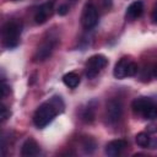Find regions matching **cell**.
<instances>
[{
    "label": "cell",
    "instance_id": "6da1fadb",
    "mask_svg": "<svg viewBox=\"0 0 157 157\" xmlns=\"http://www.w3.org/2000/svg\"><path fill=\"white\" fill-rule=\"evenodd\" d=\"M65 104L60 96H53L48 101L43 102L33 114V123L37 128L42 129L47 126L58 114L63 113Z\"/></svg>",
    "mask_w": 157,
    "mask_h": 157
},
{
    "label": "cell",
    "instance_id": "7a4b0ae2",
    "mask_svg": "<svg viewBox=\"0 0 157 157\" xmlns=\"http://www.w3.org/2000/svg\"><path fill=\"white\" fill-rule=\"evenodd\" d=\"M21 31H22V25H21V22H18L16 20H11V21H7L6 23H4L2 28H1L2 45L7 49L17 47L20 43Z\"/></svg>",
    "mask_w": 157,
    "mask_h": 157
},
{
    "label": "cell",
    "instance_id": "3957f363",
    "mask_svg": "<svg viewBox=\"0 0 157 157\" xmlns=\"http://www.w3.org/2000/svg\"><path fill=\"white\" fill-rule=\"evenodd\" d=\"M131 108L134 113L144 117L145 119L153 120L157 118V105L148 97H137L132 101Z\"/></svg>",
    "mask_w": 157,
    "mask_h": 157
},
{
    "label": "cell",
    "instance_id": "277c9868",
    "mask_svg": "<svg viewBox=\"0 0 157 157\" xmlns=\"http://www.w3.org/2000/svg\"><path fill=\"white\" fill-rule=\"evenodd\" d=\"M108 65V59L102 54H96L88 58L85 65V74L87 78L96 77L105 66Z\"/></svg>",
    "mask_w": 157,
    "mask_h": 157
},
{
    "label": "cell",
    "instance_id": "5b68a950",
    "mask_svg": "<svg viewBox=\"0 0 157 157\" xmlns=\"http://www.w3.org/2000/svg\"><path fill=\"white\" fill-rule=\"evenodd\" d=\"M98 9L93 4V1H88L85 4L81 13V25L86 29L93 28L98 23Z\"/></svg>",
    "mask_w": 157,
    "mask_h": 157
},
{
    "label": "cell",
    "instance_id": "8992f818",
    "mask_svg": "<svg viewBox=\"0 0 157 157\" xmlns=\"http://www.w3.org/2000/svg\"><path fill=\"white\" fill-rule=\"evenodd\" d=\"M123 115V104L119 99H110L107 102L105 107V118L109 124H115L120 120Z\"/></svg>",
    "mask_w": 157,
    "mask_h": 157
},
{
    "label": "cell",
    "instance_id": "52a82bcc",
    "mask_svg": "<svg viewBox=\"0 0 157 157\" xmlns=\"http://www.w3.org/2000/svg\"><path fill=\"white\" fill-rule=\"evenodd\" d=\"M56 42H58L56 38H47L44 42H42V44L38 47V49L33 56L34 61H44L45 59H48L52 55V53L56 45Z\"/></svg>",
    "mask_w": 157,
    "mask_h": 157
},
{
    "label": "cell",
    "instance_id": "ba28073f",
    "mask_svg": "<svg viewBox=\"0 0 157 157\" xmlns=\"http://www.w3.org/2000/svg\"><path fill=\"white\" fill-rule=\"evenodd\" d=\"M54 4H55V0H48L47 2L42 4V5L37 9L36 15H34V21H36V23L42 25V23L47 22V20L53 15Z\"/></svg>",
    "mask_w": 157,
    "mask_h": 157
},
{
    "label": "cell",
    "instance_id": "9c48e42d",
    "mask_svg": "<svg viewBox=\"0 0 157 157\" xmlns=\"http://www.w3.org/2000/svg\"><path fill=\"white\" fill-rule=\"evenodd\" d=\"M126 147H128V142H126L125 140H123V139L112 140V141H109V142L105 145L104 152H105V155L114 157V156L120 155Z\"/></svg>",
    "mask_w": 157,
    "mask_h": 157
},
{
    "label": "cell",
    "instance_id": "30bf717a",
    "mask_svg": "<svg viewBox=\"0 0 157 157\" xmlns=\"http://www.w3.org/2000/svg\"><path fill=\"white\" fill-rule=\"evenodd\" d=\"M39 152H40V147H39V145L37 144V141H36L34 139H32V137H28V139L23 142V145H22V147H21V155H22L23 157L37 156V155H39Z\"/></svg>",
    "mask_w": 157,
    "mask_h": 157
},
{
    "label": "cell",
    "instance_id": "8fae6325",
    "mask_svg": "<svg viewBox=\"0 0 157 157\" xmlns=\"http://www.w3.org/2000/svg\"><path fill=\"white\" fill-rule=\"evenodd\" d=\"M144 12V2L141 0H137V1H134L131 2L126 11H125V18L128 21H134L136 18H139Z\"/></svg>",
    "mask_w": 157,
    "mask_h": 157
},
{
    "label": "cell",
    "instance_id": "7c38bea8",
    "mask_svg": "<svg viewBox=\"0 0 157 157\" xmlns=\"http://www.w3.org/2000/svg\"><path fill=\"white\" fill-rule=\"evenodd\" d=\"M131 60L129 58H121L114 66V70H113V75L115 78H124V77H128V70H129V65H130Z\"/></svg>",
    "mask_w": 157,
    "mask_h": 157
},
{
    "label": "cell",
    "instance_id": "4fadbf2b",
    "mask_svg": "<svg viewBox=\"0 0 157 157\" xmlns=\"http://www.w3.org/2000/svg\"><path fill=\"white\" fill-rule=\"evenodd\" d=\"M63 82L69 87V88H76L80 83V77L75 72H67L63 76Z\"/></svg>",
    "mask_w": 157,
    "mask_h": 157
},
{
    "label": "cell",
    "instance_id": "5bb4252c",
    "mask_svg": "<svg viewBox=\"0 0 157 157\" xmlns=\"http://www.w3.org/2000/svg\"><path fill=\"white\" fill-rule=\"evenodd\" d=\"M150 140H151V137H150V135H148V132H139L136 136H135V141H136V144L140 146V147H148V144H150Z\"/></svg>",
    "mask_w": 157,
    "mask_h": 157
},
{
    "label": "cell",
    "instance_id": "9a60e30c",
    "mask_svg": "<svg viewBox=\"0 0 157 157\" xmlns=\"http://www.w3.org/2000/svg\"><path fill=\"white\" fill-rule=\"evenodd\" d=\"M82 146H83V150H85L86 152L91 153V152H93L94 148H96V142H94L93 139L86 137V139L83 140V142H82Z\"/></svg>",
    "mask_w": 157,
    "mask_h": 157
},
{
    "label": "cell",
    "instance_id": "2e32d148",
    "mask_svg": "<svg viewBox=\"0 0 157 157\" xmlns=\"http://www.w3.org/2000/svg\"><path fill=\"white\" fill-rule=\"evenodd\" d=\"M82 118H83V120H85V121H88V123H91V121L94 119L93 108H92V107H88V108H86V109H85V112H83V114H82Z\"/></svg>",
    "mask_w": 157,
    "mask_h": 157
},
{
    "label": "cell",
    "instance_id": "e0dca14e",
    "mask_svg": "<svg viewBox=\"0 0 157 157\" xmlns=\"http://www.w3.org/2000/svg\"><path fill=\"white\" fill-rule=\"evenodd\" d=\"M69 10H70V6H69L67 4H61V5L58 7V13H59L60 16H64V15H66V13L69 12Z\"/></svg>",
    "mask_w": 157,
    "mask_h": 157
},
{
    "label": "cell",
    "instance_id": "ac0fdd59",
    "mask_svg": "<svg viewBox=\"0 0 157 157\" xmlns=\"http://www.w3.org/2000/svg\"><path fill=\"white\" fill-rule=\"evenodd\" d=\"M7 118H10V110L2 104V105H1V120L5 121Z\"/></svg>",
    "mask_w": 157,
    "mask_h": 157
},
{
    "label": "cell",
    "instance_id": "d6986e66",
    "mask_svg": "<svg viewBox=\"0 0 157 157\" xmlns=\"http://www.w3.org/2000/svg\"><path fill=\"white\" fill-rule=\"evenodd\" d=\"M9 92H10V87H9V86L6 85V82L2 80V82H1V97H2V98L6 97Z\"/></svg>",
    "mask_w": 157,
    "mask_h": 157
},
{
    "label": "cell",
    "instance_id": "ffe728a7",
    "mask_svg": "<svg viewBox=\"0 0 157 157\" xmlns=\"http://www.w3.org/2000/svg\"><path fill=\"white\" fill-rule=\"evenodd\" d=\"M151 20H152V23L157 25V5L153 7L152 10V13H151Z\"/></svg>",
    "mask_w": 157,
    "mask_h": 157
},
{
    "label": "cell",
    "instance_id": "44dd1931",
    "mask_svg": "<svg viewBox=\"0 0 157 157\" xmlns=\"http://www.w3.org/2000/svg\"><path fill=\"white\" fill-rule=\"evenodd\" d=\"M150 148H157V139H151L150 144H148Z\"/></svg>",
    "mask_w": 157,
    "mask_h": 157
},
{
    "label": "cell",
    "instance_id": "7402d4cb",
    "mask_svg": "<svg viewBox=\"0 0 157 157\" xmlns=\"http://www.w3.org/2000/svg\"><path fill=\"white\" fill-rule=\"evenodd\" d=\"M147 131H148V132H155V131H157V125H148V126H147Z\"/></svg>",
    "mask_w": 157,
    "mask_h": 157
},
{
    "label": "cell",
    "instance_id": "603a6c76",
    "mask_svg": "<svg viewBox=\"0 0 157 157\" xmlns=\"http://www.w3.org/2000/svg\"><path fill=\"white\" fill-rule=\"evenodd\" d=\"M153 75H155V77H157V65H156L155 69H153Z\"/></svg>",
    "mask_w": 157,
    "mask_h": 157
},
{
    "label": "cell",
    "instance_id": "cb8c5ba5",
    "mask_svg": "<svg viewBox=\"0 0 157 157\" xmlns=\"http://www.w3.org/2000/svg\"><path fill=\"white\" fill-rule=\"evenodd\" d=\"M12 1H18V0H12Z\"/></svg>",
    "mask_w": 157,
    "mask_h": 157
}]
</instances>
